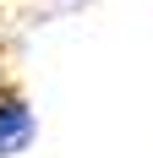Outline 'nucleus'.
<instances>
[{"mask_svg": "<svg viewBox=\"0 0 153 158\" xmlns=\"http://www.w3.org/2000/svg\"><path fill=\"white\" fill-rule=\"evenodd\" d=\"M33 142H38V114L16 87H6L0 93V158H22Z\"/></svg>", "mask_w": 153, "mask_h": 158, "instance_id": "1", "label": "nucleus"}]
</instances>
